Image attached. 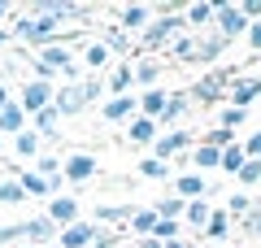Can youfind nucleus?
<instances>
[{"mask_svg": "<svg viewBox=\"0 0 261 248\" xmlns=\"http://www.w3.org/2000/svg\"><path fill=\"white\" fill-rule=\"evenodd\" d=\"M183 9H187V5H161V9H157V18H152L148 27H144L140 44H144V48H166L170 39L178 35V31H187Z\"/></svg>", "mask_w": 261, "mask_h": 248, "instance_id": "f257e3e1", "label": "nucleus"}, {"mask_svg": "<svg viewBox=\"0 0 261 248\" xmlns=\"http://www.w3.org/2000/svg\"><path fill=\"white\" fill-rule=\"evenodd\" d=\"M100 96V79H79V83H65V87H57L53 105L61 118H70V113H83L87 105Z\"/></svg>", "mask_w": 261, "mask_h": 248, "instance_id": "f03ea898", "label": "nucleus"}, {"mask_svg": "<svg viewBox=\"0 0 261 248\" xmlns=\"http://www.w3.org/2000/svg\"><path fill=\"white\" fill-rule=\"evenodd\" d=\"M53 96H57V87L53 83H44V79H31L27 87H22L13 101H18V109L27 113V118H35V113H44L48 105H53Z\"/></svg>", "mask_w": 261, "mask_h": 248, "instance_id": "7ed1b4c3", "label": "nucleus"}, {"mask_svg": "<svg viewBox=\"0 0 261 248\" xmlns=\"http://www.w3.org/2000/svg\"><path fill=\"white\" fill-rule=\"evenodd\" d=\"M248 27H252V22L244 18V9H240V5H218V9H214V31H218L222 39L248 35Z\"/></svg>", "mask_w": 261, "mask_h": 248, "instance_id": "20e7f679", "label": "nucleus"}, {"mask_svg": "<svg viewBox=\"0 0 261 248\" xmlns=\"http://www.w3.org/2000/svg\"><path fill=\"white\" fill-rule=\"evenodd\" d=\"M61 175H65V183H92V179L100 175V165H96L92 153H70L61 161Z\"/></svg>", "mask_w": 261, "mask_h": 248, "instance_id": "39448f33", "label": "nucleus"}, {"mask_svg": "<svg viewBox=\"0 0 261 248\" xmlns=\"http://www.w3.org/2000/svg\"><path fill=\"white\" fill-rule=\"evenodd\" d=\"M222 92H226V74H200V79L192 83V105H214V101H222Z\"/></svg>", "mask_w": 261, "mask_h": 248, "instance_id": "423d86ee", "label": "nucleus"}, {"mask_svg": "<svg viewBox=\"0 0 261 248\" xmlns=\"http://www.w3.org/2000/svg\"><path fill=\"white\" fill-rule=\"evenodd\" d=\"M100 231H105V227H96V222H83V218H79L74 227H65L61 235H57V244H61V248H92Z\"/></svg>", "mask_w": 261, "mask_h": 248, "instance_id": "0eeeda50", "label": "nucleus"}, {"mask_svg": "<svg viewBox=\"0 0 261 248\" xmlns=\"http://www.w3.org/2000/svg\"><path fill=\"white\" fill-rule=\"evenodd\" d=\"M61 235V231H57V222L48 218V213H39V218H27L22 222V239H27V244H53V239Z\"/></svg>", "mask_w": 261, "mask_h": 248, "instance_id": "6e6552de", "label": "nucleus"}, {"mask_svg": "<svg viewBox=\"0 0 261 248\" xmlns=\"http://www.w3.org/2000/svg\"><path fill=\"white\" fill-rule=\"evenodd\" d=\"M209 192H214V183H209L200 170H187V175L174 179V196H183V201H200V196H209Z\"/></svg>", "mask_w": 261, "mask_h": 248, "instance_id": "1a4fd4ad", "label": "nucleus"}, {"mask_svg": "<svg viewBox=\"0 0 261 248\" xmlns=\"http://www.w3.org/2000/svg\"><path fill=\"white\" fill-rule=\"evenodd\" d=\"M187 148H192V131H166V135H157L152 153H157V161H170V157L187 153Z\"/></svg>", "mask_w": 261, "mask_h": 248, "instance_id": "9d476101", "label": "nucleus"}, {"mask_svg": "<svg viewBox=\"0 0 261 248\" xmlns=\"http://www.w3.org/2000/svg\"><path fill=\"white\" fill-rule=\"evenodd\" d=\"M140 113V96H109V101L100 105V118L105 122H126Z\"/></svg>", "mask_w": 261, "mask_h": 248, "instance_id": "9b49d317", "label": "nucleus"}, {"mask_svg": "<svg viewBox=\"0 0 261 248\" xmlns=\"http://www.w3.org/2000/svg\"><path fill=\"white\" fill-rule=\"evenodd\" d=\"M226 44H231V39H222L218 31H205V35H196V53H192V61H218V57L226 53Z\"/></svg>", "mask_w": 261, "mask_h": 248, "instance_id": "f8f14e48", "label": "nucleus"}, {"mask_svg": "<svg viewBox=\"0 0 261 248\" xmlns=\"http://www.w3.org/2000/svg\"><path fill=\"white\" fill-rule=\"evenodd\" d=\"M48 218L57 222V231L74 227V222H79V201H74V196H57V201H48Z\"/></svg>", "mask_w": 261, "mask_h": 248, "instance_id": "ddd939ff", "label": "nucleus"}, {"mask_svg": "<svg viewBox=\"0 0 261 248\" xmlns=\"http://www.w3.org/2000/svg\"><path fill=\"white\" fill-rule=\"evenodd\" d=\"M226 96H231L235 109H248V105L261 96V79H235L231 87H226Z\"/></svg>", "mask_w": 261, "mask_h": 248, "instance_id": "4468645a", "label": "nucleus"}, {"mask_svg": "<svg viewBox=\"0 0 261 248\" xmlns=\"http://www.w3.org/2000/svg\"><path fill=\"white\" fill-rule=\"evenodd\" d=\"M148 22H152L148 5H126V9H118V31H140V35H144Z\"/></svg>", "mask_w": 261, "mask_h": 248, "instance_id": "2eb2a0df", "label": "nucleus"}, {"mask_svg": "<svg viewBox=\"0 0 261 248\" xmlns=\"http://www.w3.org/2000/svg\"><path fill=\"white\" fill-rule=\"evenodd\" d=\"M157 127H161V122L140 118V113H135V118H130V127H126V139H130V144H157Z\"/></svg>", "mask_w": 261, "mask_h": 248, "instance_id": "dca6fc26", "label": "nucleus"}, {"mask_svg": "<svg viewBox=\"0 0 261 248\" xmlns=\"http://www.w3.org/2000/svg\"><path fill=\"white\" fill-rule=\"evenodd\" d=\"M79 61H83L87 70H105V65L113 61V53L100 44V39H87V44H83V53H79Z\"/></svg>", "mask_w": 261, "mask_h": 248, "instance_id": "f3484780", "label": "nucleus"}, {"mask_svg": "<svg viewBox=\"0 0 261 248\" xmlns=\"http://www.w3.org/2000/svg\"><path fill=\"white\" fill-rule=\"evenodd\" d=\"M130 83H135V65H130V61H118V65H113V74H109V92H113V96H126Z\"/></svg>", "mask_w": 261, "mask_h": 248, "instance_id": "a211bd4d", "label": "nucleus"}, {"mask_svg": "<svg viewBox=\"0 0 261 248\" xmlns=\"http://www.w3.org/2000/svg\"><path fill=\"white\" fill-rule=\"evenodd\" d=\"M161 113H166V92L148 87V92L140 96V118H152V122H161Z\"/></svg>", "mask_w": 261, "mask_h": 248, "instance_id": "6ab92c4d", "label": "nucleus"}, {"mask_svg": "<svg viewBox=\"0 0 261 248\" xmlns=\"http://www.w3.org/2000/svg\"><path fill=\"white\" fill-rule=\"evenodd\" d=\"M27 131V113L18 109V101L9 105V109H0V135H22Z\"/></svg>", "mask_w": 261, "mask_h": 248, "instance_id": "aec40b11", "label": "nucleus"}, {"mask_svg": "<svg viewBox=\"0 0 261 248\" xmlns=\"http://www.w3.org/2000/svg\"><path fill=\"white\" fill-rule=\"evenodd\" d=\"M214 9H218V5H187V9H183L187 31H205L209 22H214Z\"/></svg>", "mask_w": 261, "mask_h": 248, "instance_id": "412c9836", "label": "nucleus"}, {"mask_svg": "<svg viewBox=\"0 0 261 248\" xmlns=\"http://www.w3.org/2000/svg\"><path fill=\"white\" fill-rule=\"evenodd\" d=\"M187 109H192V96L187 92H170L166 96V113H161V127H166V122H178Z\"/></svg>", "mask_w": 261, "mask_h": 248, "instance_id": "4be33fe9", "label": "nucleus"}, {"mask_svg": "<svg viewBox=\"0 0 261 248\" xmlns=\"http://www.w3.org/2000/svg\"><path fill=\"white\" fill-rule=\"evenodd\" d=\"M226 235H231V213L214 209V218H209V227H205V239H209V244H222Z\"/></svg>", "mask_w": 261, "mask_h": 248, "instance_id": "5701e85b", "label": "nucleus"}, {"mask_svg": "<svg viewBox=\"0 0 261 248\" xmlns=\"http://www.w3.org/2000/svg\"><path fill=\"white\" fill-rule=\"evenodd\" d=\"M157 209H135L130 213V231H135V239H144V235H152V231H157Z\"/></svg>", "mask_w": 261, "mask_h": 248, "instance_id": "b1692460", "label": "nucleus"}, {"mask_svg": "<svg viewBox=\"0 0 261 248\" xmlns=\"http://www.w3.org/2000/svg\"><path fill=\"white\" fill-rule=\"evenodd\" d=\"M13 153H18L22 161H35V157H39V131H22V135H13Z\"/></svg>", "mask_w": 261, "mask_h": 248, "instance_id": "393cba45", "label": "nucleus"}, {"mask_svg": "<svg viewBox=\"0 0 261 248\" xmlns=\"http://www.w3.org/2000/svg\"><path fill=\"white\" fill-rule=\"evenodd\" d=\"M187 227H196V231H205L209 227V218H214V209H209V201H187Z\"/></svg>", "mask_w": 261, "mask_h": 248, "instance_id": "a878e982", "label": "nucleus"}, {"mask_svg": "<svg viewBox=\"0 0 261 248\" xmlns=\"http://www.w3.org/2000/svg\"><path fill=\"white\" fill-rule=\"evenodd\" d=\"M192 165H200V170H222V148H209V144H196V153H192Z\"/></svg>", "mask_w": 261, "mask_h": 248, "instance_id": "bb28decb", "label": "nucleus"}, {"mask_svg": "<svg viewBox=\"0 0 261 248\" xmlns=\"http://www.w3.org/2000/svg\"><path fill=\"white\" fill-rule=\"evenodd\" d=\"M57 127H61V113H57V105H48L44 113H35V131H39V135H48V139H53V135H61Z\"/></svg>", "mask_w": 261, "mask_h": 248, "instance_id": "cd10ccee", "label": "nucleus"}, {"mask_svg": "<svg viewBox=\"0 0 261 248\" xmlns=\"http://www.w3.org/2000/svg\"><path fill=\"white\" fill-rule=\"evenodd\" d=\"M244 165H248V153H244V144L222 148V170H226V175H240Z\"/></svg>", "mask_w": 261, "mask_h": 248, "instance_id": "c85d7f7f", "label": "nucleus"}, {"mask_svg": "<svg viewBox=\"0 0 261 248\" xmlns=\"http://www.w3.org/2000/svg\"><path fill=\"white\" fill-rule=\"evenodd\" d=\"M130 213H135V205H100L96 209V227H105V222H130Z\"/></svg>", "mask_w": 261, "mask_h": 248, "instance_id": "c756f323", "label": "nucleus"}, {"mask_svg": "<svg viewBox=\"0 0 261 248\" xmlns=\"http://www.w3.org/2000/svg\"><path fill=\"white\" fill-rule=\"evenodd\" d=\"M31 170H35L39 179H48V183H53V179L61 175V157H53V153H39V157H35V165H31Z\"/></svg>", "mask_w": 261, "mask_h": 248, "instance_id": "7c9ffc66", "label": "nucleus"}, {"mask_svg": "<svg viewBox=\"0 0 261 248\" xmlns=\"http://www.w3.org/2000/svg\"><path fill=\"white\" fill-rule=\"evenodd\" d=\"M18 183H22V192H31V196H53V192H48V179H39L35 170H22Z\"/></svg>", "mask_w": 261, "mask_h": 248, "instance_id": "2f4dec72", "label": "nucleus"}, {"mask_svg": "<svg viewBox=\"0 0 261 248\" xmlns=\"http://www.w3.org/2000/svg\"><path fill=\"white\" fill-rule=\"evenodd\" d=\"M22 201H27V192L18 179H0V205H22Z\"/></svg>", "mask_w": 261, "mask_h": 248, "instance_id": "473e14b6", "label": "nucleus"}, {"mask_svg": "<svg viewBox=\"0 0 261 248\" xmlns=\"http://www.w3.org/2000/svg\"><path fill=\"white\" fill-rule=\"evenodd\" d=\"M100 44L109 48V53H130V39H126V31H118V27H109L100 35Z\"/></svg>", "mask_w": 261, "mask_h": 248, "instance_id": "72a5a7b5", "label": "nucleus"}, {"mask_svg": "<svg viewBox=\"0 0 261 248\" xmlns=\"http://www.w3.org/2000/svg\"><path fill=\"white\" fill-rule=\"evenodd\" d=\"M200 144H209V148H231V144H235V131L214 127V131H205V135H200Z\"/></svg>", "mask_w": 261, "mask_h": 248, "instance_id": "f704fd0d", "label": "nucleus"}, {"mask_svg": "<svg viewBox=\"0 0 261 248\" xmlns=\"http://www.w3.org/2000/svg\"><path fill=\"white\" fill-rule=\"evenodd\" d=\"M226 213L244 222V218H248V213H252V196H248V192H235L231 201H226Z\"/></svg>", "mask_w": 261, "mask_h": 248, "instance_id": "c9c22d12", "label": "nucleus"}, {"mask_svg": "<svg viewBox=\"0 0 261 248\" xmlns=\"http://www.w3.org/2000/svg\"><path fill=\"white\" fill-rule=\"evenodd\" d=\"M140 175L144 179H170V165L157 161V157H144V161H140Z\"/></svg>", "mask_w": 261, "mask_h": 248, "instance_id": "e433bc0d", "label": "nucleus"}, {"mask_svg": "<svg viewBox=\"0 0 261 248\" xmlns=\"http://www.w3.org/2000/svg\"><path fill=\"white\" fill-rule=\"evenodd\" d=\"M157 74H161V61H152V57H144L135 65V83H157Z\"/></svg>", "mask_w": 261, "mask_h": 248, "instance_id": "4c0bfd02", "label": "nucleus"}, {"mask_svg": "<svg viewBox=\"0 0 261 248\" xmlns=\"http://www.w3.org/2000/svg\"><path fill=\"white\" fill-rule=\"evenodd\" d=\"M192 53H196V35H183L170 44V57H178V61H192Z\"/></svg>", "mask_w": 261, "mask_h": 248, "instance_id": "58836bf2", "label": "nucleus"}, {"mask_svg": "<svg viewBox=\"0 0 261 248\" xmlns=\"http://www.w3.org/2000/svg\"><path fill=\"white\" fill-rule=\"evenodd\" d=\"M244 122H248V109H235V105H226V109H222V122H218V127L235 131V127H244Z\"/></svg>", "mask_w": 261, "mask_h": 248, "instance_id": "ea45409f", "label": "nucleus"}, {"mask_svg": "<svg viewBox=\"0 0 261 248\" xmlns=\"http://www.w3.org/2000/svg\"><path fill=\"white\" fill-rule=\"evenodd\" d=\"M183 235V227L178 222H157V231H152V239H161V244H170V239Z\"/></svg>", "mask_w": 261, "mask_h": 248, "instance_id": "a19ab883", "label": "nucleus"}, {"mask_svg": "<svg viewBox=\"0 0 261 248\" xmlns=\"http://www.w3.org/2000/svg\"><path fill=\"white\" fill-rule=\"evenodd\" d=\"M235 179H240L244 187H252V183H261V161H248V165H244V170H240V175H235Z\"/></svg>", "mask_w": 261, "mask_h": 248, "instance_id": "79ce46f5", "label": "nucleus"}, {"mask_svg": "<svg viewBox=\"0 0 261 248\" xmlns=\"http://www.w3.org/2000/svg\"><path fill=\"white\" fill-rule=\"evenodd\" d=\"M240 227H244V235H257L261 239V205H252V213L240 222Z\"/></svg>", "mask_w": 261, "mask_h": 248, "instance_id": "37998d69", "label": "nucleus"}, {"mask_svg": "<svg viewBox=\"0 0 261 248\" xmlns=\"http://www.w3.org/2000/svg\"><path fill=\"white\" fill-rule=\"evenodd\" d=\"M13 239H22V222H13V227H0V248L13 244ZM22 244H27V239H22Z\"/></svg>", "mask_w": 261, "mask_h": 248, "instance_id": "c03bdc74", "label": "nucleus"}, {"mask_svg": "<svg viewBox=\"0 0 261 248\" xmlns=\"http://www.w3.org/2000/svg\"><path fill=\"white\" fill-rule=\"evenodd\" d=\"M240 9H244V18H248V22H261V0H244Z\"/></svg>", "mask_w": 261, "mask_h": 248, "instance_id": "a18cd8bd", "label": "nucleus"}, {"mask_svg": "<svg viewBox=\"0 0 261 248\" xmlns=\"http://www.w3.org/2000/svg\"><path fill=\"white\" fill-rule=\"evenodd\" d=\"M118 239H122V235H113V231H100L92 248H118Z\"/></svg>", "mask_w": 261, "mask_h": 248, "instance_id": "49530a36", "label": "nucleus"}, {"mask_svg": "<svg viewBox=\"0 0 261 248\" xmlns=\"http://www.w3.org/2000/svg\"><path fill=\"white\" fill-rule=\"evenodd\" d=\"M248 44L261 53V22H252V27H248Z\"/></svg>", "mask_w": 261, "mask_h": 248, "instance_id": "de8ad7c7", "label": "nucleus"}, {"mask_svg": "<svg viewBox=\"0 0 261 248\" xmlns=\"http://www.w3.org/2000/svg\"><path fill=\"white\" fill-rule=\"evenodd\" d=\"M9 105H13V96H9V83L0 79V109H9Z\"/></svg>", "mask_w": 261, "mask_h": 248, "instance_id": "09e8293b", "label": "nucleus"}, {"mask_svg": "<svg viewBox=\"0 0 261 248\" xmlns=\"http://www.w3.org/2000/svg\"><path fill=\"white\" fill-rule=\"evenodd\" d=\"M135 248H166L161 239H152V235H144V239H135Z\"/></svg>", "mask_w": 261, "mask_h": 248, "instance_id": "8fccbe9b", "label": "nucleus"}, {"mask_svg": "<svg viewBox=\"0 0 261 248\" xmlns=\"http://www.w3.org/2000/svg\"><path fill=\"white\" fill-rule=\"evenodd\" d=\"M9 13H13V5H5V0H0V22L9 18Z\"/></svg>", "mask_w": 261, "mask_h": 248, "instance_id": "3c124183", "label": "nucleus"}, {"mask_svg": "<svg viewBox=\"0 0 261 248\" xmlns=\"http://www.w3.org/2000/svg\"><path fill=\"white\" fill-rule=\"evenodd\" d=\"M5 44H13V35H9L5 27H0V48H5Z\"/></svg>", "mask_w": 261, "mask_h": 248, "instance_id": "603ef678", "label": "nucleus"}, {"mask_svg": "<svg viewBox=\"0 0 261 248\" xmlns=\"http://www.w3.org/2000/svg\"><path fill=\"white\" fill-rule=\"evenodd\" d=\"M166 248H187V244H183V239H170V244H166Z\"/></svg>", "mask_w": 261, "mask_h": 248, "instance_id": "864d4df0", "label": "nucleus"}, {"mask_svg": "<svg viewBox=\"0 0 261 248\" xmlns=\"http://www.w3.org/2000/svg\"><path fill=\"white\" fill-rule=\"evenodd\" d=\"M13 248H35V244H13Z\"/></svg>", "mask_w": 261, "mask_h": 248, "instance_id": "5fc2aeb1", "label": "nucleus"}, {"mask_svg": "<svg viewBox=\"0 0 261 248\" xmlns=\"http://www.w3.org/2000/svg\"><path fill=\"white\" fill-rule=\"evenodd\" d=\"M0 153H5V135H0Z\"/></svg>", "mask_w": 261, "mask_h": 248, "instance_id": "6e6d98bb", "label": "nucleus"}, {"mask_svg": "<svg viewBox=\"0 0 261 248\" xmlns=\"http://www.w3.org/2000/svg\"><path fill=\"white\" fill-rule=\"evenodd\" d=\"M48 248H61V244H48Z\"/></svg>", "mask_w": 261, "mask_h": 248, "instance_id": "4d7b16f0", "label": "nucleus"}, {"mask_svg": "<svg viewBox=\"0 0 261 248\" xmlns=\"http://www.w3.org/2000/svg\"><path fill=\"white\" fill-rule=\"evenodd\" d=\"M214 248H222V244H214Z\"/></svg>", "mask_w": 261, "mask_h": 248, "instance_id": "13d9d810", "label": "nucleus"}]
</instances>
